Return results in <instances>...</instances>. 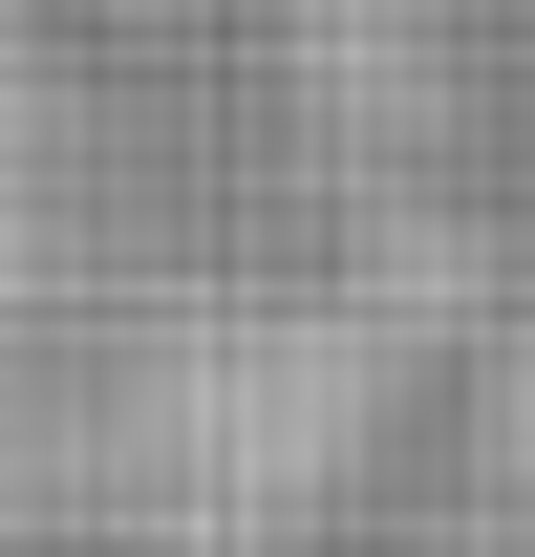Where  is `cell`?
<instances>
[{"label": "cell", "instance_id": "6da1fadb", "mask_svg": "<svg viewBox=\"0 0 535 557\" xmlns=\"http://www.w3.org/2000/svg\"><path fill=\"white\" fill-rule=\"evenodd\" d=\"M514 450H535V344H514Z\"/></svg>", "mask_w": 535, "mask_h": 557}, {"label": "cell", "instance_id": "7a4b0ae2", "mask_svg": "<svg viewBox=\"0 0 535 557\" xmlns=\"http://www.w3.org/2000/svg\"><path fill=\"white\" fill-rule=\"evenodd\" d=\"M471 557H535V536H471Z\"/></svg>", "mask_w": 535, "mask_h": 557}]
</instances>
